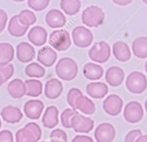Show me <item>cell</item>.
<instances>
[{"instance_id": "c3c4849f", "label": "cell", "mask_w": 147, "mask_h": 142, "mask_svg": "<svg viewBox=\"0 0 147 142\" xmlns=\"http://www.w3.org/2000/svg\"><path fill=\"white\" fill-rule=\"evenodd\" d=\"M144 1V3H145L146 4H147V1Z\"/></svg>"}, {"instance_id": "ba28073f", "label": "cell", "mask_w": 147, "mask_h": 142, "mask_svg": "<svg viewBox=\"0 0 147 142\" xmlns=\"http://www.w3.org/2000/svg\"><path fill=\"white\" fill-rule=\"evenodd\" d=\"M115 135V128L108 122L100 124L94 131V137L97 142H112Z\"/></svg>"}, {"instance_id": "4fadbf2b", "label": "cell", "mask_w": 147, "mask_h": 142, "mask_svg": "<svg viewBox=\"0 0 147 142\" xmlns=\"http://www.w3.org/2000/svg\"><path fill=\"white\" fill-rule=\"evenodd\" d=\"M57 58V53L48 46L40 48L37 52V61L45 67L53 66Z\"/></svg>"}, {"instance_id": "8fae6325", "label": "cell", "mask_w": 147, "mask_h": 142, "mask_svg": "<svg viewBox=\"0 0 147 142\" xmlns=\"http://www.w3.org/2000/svg\"><path fill=\"white\" fill-rule=\"evenodd\" d=\"M44 105L38 99H31L27 101L24 106L26 116L31 120L38 119L44 110Z\"/></svg>"}, {"instance_id": "bcb514c9", "label": "cell", "mask_w": 147, "mask_h": 142, "mask_svg": "<svg viewBox=\"0 0 147 142\" xmlns=\"http://www.w3.org/2000/svg\"><path fill=\"white\" fill-rule=\"evenodd\" d=\"M145 70H146V71L147 72V61L146 62L145 64Z\"/></svg>"}, {"instance_id": "8d00e7d4", "label": "cell", "mask_w": 147, "mask_h": 142, "mask_svg": "<svg viewBox=\"0 0 147 142\" xmlns=\"http://www.w3.org/2000/svg\"><path fill=\"white\" fill-rule=\"evenodd\" d=\"M50 1L44 0V1H34L29 0L28 1V5L29 7L33 10L39 11L45 9L49 5Z\"/></svg>"}, {"instance_id": "d6a6232c", "label": "cell", "mask_w": 147, "mask_h": 142, "mask_svg": "<svg viewBox=\"0 0 147 142\" xmlns=\"http://www.w3.org/2000/svg\"><path fill=\"white\" fill-rule=\"evenodd\" d=\"M78 112L70 108L65 109L61 114L60 119L62 125L65 128H71L72 118Z\"/></svg>"}, {"instance_id": "74e56055", "label": "cell", "mask_w": 147, "mask_h": 142, "mask_svg": "<svg viewBox=\"0 0 147 142\" xmlns=\"http://www.w3.org/2000/svg\"><path fill=\"white\" fill-rule=\"evenodd\" d=\"M24 127L29 129L32 132V133L33 134V135L36 138L37 142L40 140L41 137L42 132L40 126L37 124L33 122H29L26 124Z\"/></svg>"}, {"instance_id": "9a60e30c", "label": "cell", "mask_w": 147, "mask_h": 142, "mask_svg": "<svg viewBox=\"0 0 147 142\" xmlns=\"http://www.w3.org/2000/svg\"><path fill=\"white\" fill-rule=\"evenodd\" d=\"M124 78V72L123 70L119 67H111L106 72V80L108 84L113 87L121 85L123 81Z\"/></svg>"}, {"instance_id": "681fc988", "label": "cell", "mask_w": 147, "mask_h": 142, "mask_svg": "<svg viewBox=\"0 0 147 142\" xmlns=\"http://www.w3.org/2000/svg\"><path fill=\"white\" fill-rule=\"evenodd\" d=\"M41 142H47V141H41Z\"/></svg>"}, {"instance_id": "30bf717a", "label": "cell", "mask_w": 147, "mask_h": 142, "mask_svg": "<svg viewBox=\"0 0 147 142\" xmlns=\"http://www.w3.org/2000/svg\"><path fill=\"white\" fill-rule=\"evenodd\" d=\"M123 105V101L119 96L110 94L103 101V108L107 114L115 116L121 112Z\"/></svg>"}, {"instance_id": "3957f363", "label": "cell", "mask_w": 147, "mask_h": 142, "mask_svg": "<svg viewBox=\"0 0 147 142\" xmlns=\"http://www.w3.org/2000/svg\"><path fill=\"white\" fill-rule=\"evenodd\" d=\"M49 44L58 51L67 50L71 45L69 33L64 29L56 30L49 35Z\"/></svg>"}, {"instance_id": "7c38bea8", "label": "cell", "mask_w": 147, "mask_h": 142, "mask_svg": "<svg viewBox=\"0 0 147 142\" xmlns=\"http://www.w3.org/2000/svg\"><path fill=\"white\" fill-rule=\"evenodd\" d=\"M17 57L22 63H28L32 61L35 56L34 48L27 42H22L17 45Z\"/></svg>"}, {"instance_id": "f6af8a7d", "label": "cell", "mask_w": 147, "mask_h": 142, "mask_svg": "<svg viewBox=\"0 0 147 142\" xmlns=\"http://www.w3.org/2000/svg\"><path fill=\"white\" fill-rule=\"evenodd\" d=\"M145 110L147 113V99H146V101L145 102Z\"/></svg>"}, {"instance_id": "52a82bcc", "label": "cell", "mask_w": 147, "mask_h": 142, "mask_svg": "<svg viewBox=\"0 0 147 142\" xmlns=\"http://www.w3.org/2000/svg\"><path fill=\"white\" fill-rule=\"evenodd\" d=\"M144 116V109L141 103L137 101H131L125 106L123 117L130 123H137L140 121Z\"/></svg>"}, {"instance_id": "5bb4252c", "label": "cell", "mask_w": 147, "mask_h": 142, "mask_svg": "<svg viewBox=\"0 0 147 142\" xmlns=\"http://www.w3.org/2000/svg\"><path fill=\"white\" fill-rule=\"evenodd\" d=\"M48 37V33L46 30L40 26H35L32 28L28 34V40L36 46H41L45 44Z\"/></svg>"}, {"instance_id": "60d3db41", "label": "cell", "mask_w": 147, "mask_h": 142, "mask_svg": "<svg viewBox=\"0 0 147 142\" xmlns=\"http://www.w3.org/2000/svg\"><path fill=\"white\" fill-rule=\"evenodd\" d=\"M7 21V15L6 13L4 10L0 9V33L4 30Z\"/></svg>"}, {"instance_id": "f907efd6", "label": "cell", "mask_w": 147, "mask_h": 142, "mask_svg": "<svg viewBox=\"0 0 147 142\" xmlns=\"http://www.w3.org/2000/svg\"><path fill=\"white\" fill-rule=\"evenodd\" d=\"M1 85H2V83H0V86H1Z\"/></svg>"}, {"instance_id": "484cf974", "label": "cell", "mask_w": 147, "mask_h": 142, "mask_svg": "<svg viewBox=\"0 0 147 142\" xmlns=\"http://www.w3.org/2000/svg\"><path fill=\"white\" fill-rule=\"evenodd\" d=\"M132 50L136 57L141 59L147 57V37L136 38L132 43Z\"/></svg>"}, {"instance_id": "7a4b0ae2", "label": "cell", "mask_w": 147, "mask_h": 142, "mask_svg": "<svg viewBox=\"0 0 147 142\" xmlns=\"http://www.w3.org/2000/svg\"><path fill=\"white\" fill-rule=\"evenodd\" d=\"M105 13L97 6H90L84 9L82 14V20L88 27H98L104 21Z\"/></svg>"}, {"instance_id": "4dcf8cb0", "label": "cell", "mask_w": 147, "mask_h": 142, "mask_svg": "<svg viewBox=\"0 0 147 142\" xmlns=\"http://www.w3.org/2000/svg\"><path fill=\"white\" fill-rule=\"evenodd\" d=\"M20 22L24 26H28L34 24L37 20L35 14L27 9L22 10L18 15Z\"/></svg>"}, {"instance_id": "ee69618b", "label": "cell", "mask_w": 147, "mask_h": 142, "mask_svg": "<svg viewBox=\"0 0 147 142\" xmlns=\"http://www.w3.org/2000/svg\"><path fill=\"white\" fill-rule=\"evenodd\" d=\"M132 1H113V2L119 5L123 6L126 5L127 4H129Z\"/></svg>"}, {"instance_id": "836d02e7", "label": "cell", "mask_w": 147, "mask_h": 142, "mask_svg": "<svg viewBox=\"0 0 147 142\" xmlns=\"http://www.w3.org/2000/svg\"><path fill=\"white\" fill-rule=\"evenodd\" d=\"M14 72V66L12 64L0 66V83H3L9 79Z\"/></svg>"}, {"instance_id": "603a6c76", "label": "cell", "mask_w": 147, "mask_h": 142, "mask_svg": "<svg viewBox=\"0 0 147 142\" xmlns=\"http://www.w3.org/2000/svg\"><path fill=\"white\" fill-rule=\"evenodd\" d=\"M75 109H79L86 114H92L95 111L94 103L83 95L78 96L75 100Z\"/></svg>"}, {"instance_id": "2e32d148", "label": "cell", "mask_w": 147, "mask_h": 142, "mask_svg": "<svg viewBox=\"0 0 147 142\" xmlns=\"http://www.w3.org/2000/svg\"><path fill=\"white\" fill-rule=\"evenodd\" d=\"M45 21L52 28L63 27L66 23V18L64 14L58 9H52L46 14Z\"/></svg>"}, {"instance_id": "8992f818", "label": "cell", "mask_w": 147, "mask_h": 142, "mask_svg": "<svg viewBox=\"0 0 147 142\" xmlns=\"http://www.w3.org/2000/svg\"><path fill=\"white\" fill-rule=\"evenodd\" d=\"M72 37L75 45L80 48L88 47L93 41L92 32L83 26H76L73 29Z\"/></svg>"}, {"instance_id": "6da1fadb", "label": "cell", "mask_w": 147, "mask_h": 142, "mask_svg": "<svg viewBox=\"0 0 147 142\" xmlns=\"http://www.w3.org/2000/svg\"><path fill=\"white\" fill-rule=\"evenodd\" d=\"M57 76L64 80H71L77 75L78 67L76 63L70 57L60 59L55 67Z\"/></svg>"}, {"instance_id": "d4e9b609", "label": "cell", "mask_w": 147, "mask_h": 142, "mask_svg": "<svg viewBox=\"0 0 147 142\" xmlns=\"http://www.w3.org/2000/svg\"><path fill=\"white\" fill-rule=\"evenodd\" d=\"M83 72L87 79L90 80H98L103 76V70L98 64L88 63L84 66Z\"/></svg>"}, {"instance_id": "ffe728a7", "label": "cell", "mask_w": 147, "mask_h": 142, "mask_svg": "<svg viewBox=\"0 0 147 142\" xmlns=\"http://www.w3.org/2000/svg\"><path fill=\"white\" fill-rule=\"evenodd\" d=\"M113 53L119 61L125 62L131 57V52L127 44L123 41H117L113 45Z\"/></svg>"}, {"instance_id": "f1b7e54d", "label": "cell", "mask_w": 147, "mask_h": 142, "mask_svg": "<svg viewBox=\"0 0 147 142\" xmlns=\"http://www.w3.org/2000/svg\"><path fill=\"white\" fill-rule=\"evenodd\" d=\"M60 5L65 14L73 16L79 12L81 7V2L80 1L62 0L60 2Z\"/></svg>"}, {"instance_id": "b9f144b4", "label": "cell", "mask_w": 147, "mask_h": 142, "mask_svg": "<svg viewBox=\"0 0 147 142\" xmlns=\"http://www.w3.org/2000/svg\"><path fill=\"white\" fill-rule=\"evenodd\" d=\"M71 142H94L93 139L86 135H76L72 139Z\"/></svg>"}, {"instance_id": "ab89813d", "label": "cell", "mask_w": 147, "mask_h": 142, "mask_svg": "<svg viewBox=\"0 0 147 142\" xmlns=\"http://www.w3.org/2000/svg\"><path fill=\"white\" fill-rule=\"evenodd\" d=\"M0 142H14L13 133L7 129L1 131L0 132Z\"/></svg>"}, {"instance_id": "d590c367", "label": "cell", "mask_w": 147, "mask_h": 142, "mask_svg": "<svg viewBox=\"0 0 147 142\" xmlns=\"http://www.w3.org/2000/svg\"><path fill=\"white\" fill-rule=\"evenodd\" d=\"M83 95L82 92L77 88H72L71 89L67 95V100L70 106L72 107L73 110H76L75 109V100L76 98L79 96Z\"/></svg>"}, {"instance_id": "5b68a950", "label": "cell", "mask_w": 147, "mask_h": 142, "mask_svg": "<svg viewBox=\"0 0 147 142\" xmlns=\"http://www.w3.org/2000/svg\"><path fill=\"white\" fill-rule=\"evenodd\" d=\"M111 54L110 47L105 41L95 43L88 51V56L91 60L99 63L106 62Z\"/></svg>"}, {"instance_id": "f546056e", "label": "cell", "mask_w": 147, "mask_h": 142, "mask_svg": "<svg viewBox=\"0 0 147 142\" xmlns=\"http://www.w3.org/2000/svg\"><path fill=\"white\" fill-rule=\"evenodd\" d=\"M25 72L27 76L35 78H41L45 74L44 68L35 62L31 63L26 66L25 68Z\"/></svg>"}, {"instance_id": "f35d334b", "label": "cell", "mask_w": 147, "mask_h": 142, "mask_svg": "<svg viewBox=\"0 0 147 142\" xmlns=\"http://www.w3.org/2000/svg\"><path fill=\"white\" fill-rule=\"evenodd\" d=\"M142 135L140 129H133L129 131L125 137L124 142H135L138 137Z\"/></svg>"}, {"instance_id": "d6986e66", "label": "cell", "mask_w": 147, "mask_h": 142, "mask_svg": "<svg viewBox=\"0 0 147 142\" xmlns=\"http://www.w3.org/2000/svg\"><path fill=\"white\" fill-rule=\"evenodd\" d=\"M59 110L55 106H49L47 108L42 118L43 125L49 129L55 127L59 123Z\"/></svg>"}, {"instance_id": "277c9868", "label": "cell", "mask_w": 147, "mask_h": 142, "mask_svg": "<svg viewBox=\"0 0 147 142\" xmlns=\"http://www.w3.org/2000/svg\"><path fill=\"white\" fill-rule=\"evenodd\" d=\"M126 86L130 92L141 94L145 90L147 86L146 76L140 72H132L126 78Z\"/></svg>"}, {"instance_id": "ac0fdd59", "label": "cell", "mask_w": 147, "mask_h": 142, "mask_svg": "<svg viewBox=\"0 0 147 142\" xmlns=\"http://www.w3.org/2000/svg\"><path fill=\"white\" fill-rule=\"evenodd\" d=\"M63 90V87L61 82L56 78H52L46 82L44 94L48 98L54 99L61 95Z\"/></svg>"}, {"instance_id": "7bdbcfd3", "label": "cell", "mask_w": 147, "mask_h": 142, "mask_svg": "<svg viewBox=\"0 0 147 142\" xmlns=\"http://www.w3.org/2000/svg\"><path fill=\"white\" fill-rule=\"evenodd\" d=\"M135 142H147V135L140 136L135 140Z\"/></svg>"}, {"instance_id": "e0dca14e", "label": "cell", "mask_w": 147, "mask_h": 142, "mask_svg": "<svg viewBox=\"0 0 147 142\" xmlns=\"http://www.w3.org/2000/svg\"><path fill=\"white\" fill-rule=\"evenodd\" d=\"M1 116L5 122L9 124H16L20 121L23 117L21 110L11 105L3 108L1 112Z\"/></svg>"}, {"instance_id": "44dd1931", "label": "cell", "mask_w": 147, "mask_h": 142, "mask_svg": "<svg viewBox=\"0 0 147 142\" xmlns=\"http://www.w3.org/2000/svg\"><path fill=\"white\" fill-rule=\"evenodd\" d=\"M108 91L107 86L102 82H92L86 86V92L88 95L95 99L103 98Z\"/></svg>"}, {"instance_id": "7dc6e473", "label": "cell", "mask_w": 147, "mask_h": 142, "mask_svg": "<svg viewBox=\"0 0 147 142\" xmlns=\"http://www.w3.org/2000/svg\"><path fill=\"white\" fill-rule=\"evenodd\" d=\"M1 125H2V123H1V119H0V128H1Z\"/></svg>"}, {"instance_id": "7402d4cb", "label": "cell", "mask_w": 147, "mask_h": 142, "mask_svg": "<svg viewBox=\"0 0 147 142\" xmlns=\"http://www.w3.org/2000/svg\"><path fill=\"white\" fill-rule=\"evenodd\" d=\"M7 91L10 95L14 98L22 97L26 92V87L23 81L16 78L12 80L7 85Z\"/></svg>"}, {"instance_id": "9c48e42d", "label": "cell", "mask_w": 147, "mask_h": 142, "mask_svg": "<svg viewBox=\"0 0 147 142\" xmlns=\"http://www.w3.org/2000/svg\"><path fill=\"white\" fill-rule=\"evenodd\" d=\"M71 126L76 132L88 133L94 128V121L78 113L72 118Z\"/></svg>"}, {"instance_id": "83f0119b", "label": "cell", "mask_w": 147, "mask_h": 142, "mask_svg": "<svg viewBox=\"0 0 147 142\" xmlns=\"http://www.w3.org/2000/svg\"><path fill=\"white\" fill-rule=\"evenodd\" d=\"M26 87V95L30 97H37L41 94L42 83L37 79H28L25 81Z\"/></svg>"}, {"instance_id": "1f68e13d", "label": "cell", "mask_w": 147, "mask_h": 142, "mask_svg": "<svg viewBox=\"0 0 147 142\" xmlns=\"http://www.w3.org/2000/svg\"><path fill=\"white\" fill-rule=\"evenodd\" d=\"M16 142H37L32 132L25 127L16 132Z\"/></svg>"}, {"instance_id": "4316f807", "label": "cell", "mask_w": 147, "mask_h": 142, "mask_svg": "<svg viewBox=\"0 0 147 142\" xmlns=\"http://www.w3.org/2000/svg\"><path fill=\"white\" fill-rule=\"evenodd\" d=\"M14 50L13 46L7 43H0V66L8 64L14 58Z\"/></svg>"}, {"instance_id": "e575fe53", "label": "cell", "mask_w": 147, "mask_h": 142, "mask_svg": "<svg viewBox=\"0 0 147 142\" xmlns=\"http://www.w3.org/2000/svg\"><path fill=\"white\" fill-rule=\"evenodd\" d=\"M49 138L51 142H67V135L61 129L53 130L50 134Z\"/></svg>"}, {"instance_id": "cb8c5ba5", "label": "cell", "mask_w": 147, "mask_h": 142, "mask_svg": "<svg viewBox=\"0 0 147 142\" xmlns=\"http://www.w3.org/2000/svg\"><path fill=\"white\" fill-rule=\"evenodd\" d=\"M29 27L22 25L18 20V15L13 16L9 22L7 30L9 33L14 37H21L27 32Z\"/></svg>"}]
</instances>
